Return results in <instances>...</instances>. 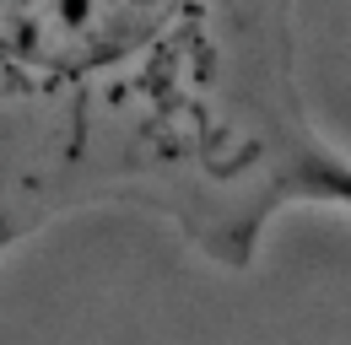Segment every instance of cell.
<instances>
[{
  "label": "cell",
  "instance_id": "1",
  "mask_svg": "<svg viewBox=\"0 0 351 345\" xmlns=\"http://www.w3.org/2000/svg\"><path fill=\"white\" fill-rule=\"evenodd\" d=\"M351 221V146L313 114L298 0H0V243L82 216L254 270L287 216Z\"/></svg>",
  "mask_w": 351,
  "mask_h": 345
}]
</instances>
